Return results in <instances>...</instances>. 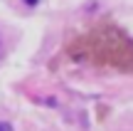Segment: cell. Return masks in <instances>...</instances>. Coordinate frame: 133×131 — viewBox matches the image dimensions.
<instances>
[{"instance_id": "1", "label": "cell", "mask_w": 133, "mask_h": 131, "mask_svg": "<svg viewBox=\"0 0 133 131\" xmlns=\"http://www.w3.org/2000/svg\"><path fill=\"white\" fill-rule=\"evenodd\" d=\"M74 54L91 59V62H101L133 72V42L111 25H101V27L91 30L89 35H84L74 45Z\"/></svg>"}, {"instance_id": "2", "label": "cell", "mask_w": 133, "mask_h": 131, "mask_svg": "<svg viewBox=\"0 0 133 131\" xmlns=\"http://www.w3.org/2000/svg\"><path fill=\"white\" fill-rule=\"evenodd\" d=\"M0 131H12V126H10V124H5V121H0Z\"/></svg>"}, {"instance_id": "3", "label": "cell", "mask_w": 133, "mask_h": 131, "mask_svg": "<svg viewBox=\"0 0 133 131\" xmlns=\"http://www.w3.org/2000/svg\"><path fill=\"white\" fill-rule=\"evenodd\" d=\"M25 3H27V5H37L39 0H25Z\"/></svg>"}, {"instance_id": "4", "label": "cell", "mask_w": 133, "mask_h": 131, "mask_svg": "<svg viewBox=\"0 0 133 131\" xmlns=\"http://www.w3.org/2000/svg\"><path fill=\"white\" fill-rule=\"evenodd\" d=\"M0 54H3V42H0Z\"/></svg>"}]
</instances>
